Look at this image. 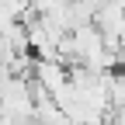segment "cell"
I'll use <instances>...</instances> for the list:
<instances>
[{"instance_id": "1", "label": "cell", "mask_w": 125, "mask_h": 125, "mask_svg": "<svg viewBox=\"0 0 125 125\" xmlns=\"http://www.w3.org/2000/svg\"><path fill=\"white\" fill-rule=\"evenodd\" d=\"M42 90H49L52 97L70 83V70L62 62H52V59H35V76H31Z\"/></svg>"}, {"instance_id": "2", "label": "cell", "mask_w": 125, "mask_h": 125, "mask_svg": "<svg viewBox=\"0 0 125 125\" xmlns=\"http://www.w3.org/2000/svg\"><path fill=\"white\" fill-rule=\"evenodd\" d=\"M122 49H125V28H122Z\"/></svg>"}]
</instances>
